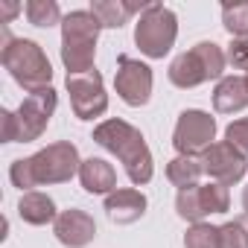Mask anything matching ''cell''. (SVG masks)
I'll return each mask as SVG.
<instances>
[{"label":"cell","instance_id":"2e32d148","mask_svg":"<svg viewBox=\"0 0 248 248\" xmlns=\"http://www.w3.org/2000/svg\"><path fill=\"white\" fill-rule=\"evenodd\" d=\"M146 3H123V0H93L91 12L102 30H120L135 12H143Z\"/></svg>","mask_w":248,"mask_h":248},{"label":"cell","instance_id":"7a4b0ae2","mask_svg":"<svg viewBox=\"0 0 248 248\" xmlns=\"http://www.w3.org/2000/svg\"><path fill=\"white\" fill-rule=\"evenodd\" d=\"M0 62L9 70V76L27 91V93H38L53 88V67L50 59L44 56L38 41L30 38H12L9 30H3V50H0Z\"/></svg>","mask_w":248,"mask_h":248},{"label":"cell","instance_id":"f1b7e54d","mask_svg":"<svg viewBox=\"0 0 248 248\" xmlns=\"http://www.w3.org/2000/svg\"><path fill=\"white\" fill-rule=\"evenodd\" d=\"M0 12H3V24H6V21H12L21 12V6L18 3H6V0H3V3H0Z\"/></svg>","mask_w":248,"mask_h":248},{"label":"cell","instance_id":"ac0fdd59","mask_svg":"<svg viewBox=\"0 0 248 248\" xmlns=\"http://www.w3.org/2000/svg\"><path fill=\"white\" fill-rule=\"evenodd\" d=\"M204 172L202 161L199 158H187V155H178L167 164V178L178 187V190H187V187H196L199 175Z\"/></svg>","mask_w":248,"mask_h":248},{"label":"cell","instance_id":"603a6c76","mask_svg":"<svg viewBox=\"0 0 248 248\" xmlns=\"http://www.w3.org/2000/svg\"><path fill=\"white\" fill-rule=\"evenodd\" d=\"M219 248H248V219H233L219 228Z\"/></svg>","mask_w":248,"mask_h":248},{"label":"cell","instance_id":"9a60e30c","mask_svg":"<svg viewBox=\"0 0 248 248\" xmlns=\"http://www.w3.org/2000/svg\"><path fill=\"white\" fill-rule=\"evenodd\" d=\"M213 108L219 114H236L248 108V85L245 76H222L213 91Z\"/></svg>","mask_w":248,"mask_h":248},{"label":"cell","instance_id":"8992f818","mask_svg":"<svg viewBox=\"0 0 248 248\" xmlns=\"http://www.w3.org/2000/svg\"><path fill=\"white\" fill-rule=\"evenodd\" d=\"M30 167H32V178H35V187L38 184H64L70 181L73 175H79V149L70 143V140H59V143H50L47 149L35 152L30 158Z\"/></svg>","mask_w":248,"mask_h":248},{"label":"cell","instance_id":"5b68a950","mask_svg":"<svg viewBox=\"0 0 248 248\" xmlns=\"http://www.w3.org/2000/svg\"><path fill=\"white\" fill-rule=\"evenodd\" d=\"M178 38V18L164 3H146L135 24V44L146 59H164Z\"/></svg>","mask_w":248,"mask_h":248},{"label":"cell","instance_id":"d4e9b609","mask_svg":"<svg viewBox=\"0 0 248 248\" xmlns=\"http://www.w3.org/2000/svg\"><path fill=\"white\" fill-rule=\"evenodd\" d=\"M225 140H228L236 152H242V155L248 158V117L231 123V126L225 129Z\"/></svg>","mask_w":248,"mask_h":248},{"label":"cell","instance_id":"e0dca14e","mask_svg":"<svg viewBox=\"0 0 248 248\" xmlns=\"http://www.w3.org/2000/svg\"><path fill=\"white\" fill-rule=\"evenodd\" d=\"M18 213L27 225H47V222H56L59 219V210H56V202L44 193H24L21 202H18Z\"/></svg>","mask_w":248,"mask_h":248},{"label":"cell","instance_id":"8fae6325","mask_svg":"<svg viewBox=\"0 0 248 248\" xmlns=\"http://www.w3.org/2000/svg\"><path fill=\"white\" fill-rule=\"evenodd\" d=\"M202 167L204 172L216 181V184H236L245 172H248V161L242 152H236L228 140L222 143H213L204 155H202Z\"/></svg>","mask_w":248,"mask_h":248},{"label":"cell","instance_id":"7c38bea8","mask_svg":"<svg viewBox=\"0 0 248 248\" xmlns=\"http://www.w3.org/2000/svg\"><path fill=\"white\" fill-rule=\"evenodd\" d=\"M53 233L67 248H85L96 236V222H93L91 213H85L79 207H70V210H62L59 219L53 222Z\"/></svg>","mask_w":248,"mask_h":248},{"label":"cell","instance_id":"ba28073f","mask_svg":"<svg viewBox=\"0 0 248 248\" xmlns=\"http://www.w3.org/2000/svg\"><path fill=\"white\" fill-rule=\"evenodd\" d=\"M213 138H216V120L207 111H199V108L181 111L172 132V146L178 155H187V158L204 155L213 146Z\"/></svg>","mask_w":248,"mask_h":248},{"label":"cell","instance_id":"ffe728a7","mask_svg":"<svg viewBox=\"0 0 248 248\" xmlns=\"http://www.w3.org/2000/svg\"><path fill=\"white\" fill-rule=\"evenodd\" d=\"M27 18H30L32 27H41V30L56 27V24L64 21L56 0H30V3H27Z\"/></svg>","mask_w":248,"mask_h":248},{"label":"cell","instance_id":"484cf974","mask_svg":"<svg viewBox=\"0 0 248 248\" xmlns=\"http://www.w3.org/2000/svg\"><path fill=\"white\" fill-rule=\"evenodd\" d=\"M9 178H12V184H15L18 190H27V193H32V187H35V178H32L30 158L12 161V167H9Z\"/></svg>","mask_w":248,"mask_h":248},{"label":"cell","instance_id":"277c9868","mask_svg":"<svg viewBox=\"0 0 248 248\" xmlns=\"http://www.w3.org/2000/svg\"><path fill=\"white\" fill-rule=\"evenodd\" d=\"M225 62H228V56L222 53L219 44L199 41L193 50H187L178 59H172V64H170V82L175 88H184L187 91V88H196L202 82L222 79Z\"/></svg>","mask_w":248,"mask_h":248},{"label":"cell","instance_id":"30bf717a","mask_svg":"<svg viewBox=\"0 0 248 248\" xmlns=\"http://www.w3.org/2000/svg\"><path fill=\"white\" fill-rule=\"evenodd\" d=\"M67 93H70L73 114L79 120H93L108 111V93H105L102 76L96 70L67 76Z\"/></svg>","mask_w":248,"mask_h":248},{"label":"cell","instance_id":"3957f363","mask_svg":"<svg viewBox=\"0 0 248 248\" xmlns=\"http://www.w3.org/2000/svg\"><path fill=\"white\" fill-rule=\"evenodd\" d=\"M99 30L102 27L91 9H76V12L64 15V21H62V62L67 67V76L93 70Z\"/></svg>","mask_w":248,"mask_h":248},{"label":"cell","instance_id":"6da1fadb","mask_svg":"<svg viewBox=\"0 0 248 248\" xmlns=\"http://www.w3.org/2000/svg\"><path fill=\"white\" fill-rule=\"evenodd\" d=\"M93 140L108 149L111 155L120 158L123 170H126L129 181L132 184H149L152 181V172H155V164H152V152L140 135V129H135L132 123L126 120H105L93 129Z\"/></svg>","mask_w":248,"mask_h":248},{"label":"cell","instance_id":"83f0119b","mask_svg":"<svg viewBox=\"0 0 248 248\" xmlns=\"http://www.w3.org/2000/svg\"><path fill=\"white\" fill-rule=\"evenodd\" d=\"M0 123H3V143H15V111H0Z\"/></svg>","mask_w":248,"mask_h":248},{"label":"cell","instance_id":"9c48e42d","mask_svg":"<svg viewBox=\"0 0 248 248\" xmlns=\"http://www.w3.org/2000/svg\"><path fill=\"white\" fill-rule=\"evenodd\" d=\"M114 88H117V96L126 105H132V108L146 105L152 96V67L143 64L140 59L120 56L117 73H114Z\"/></svg>","mask_w":248,"mask_h":248},{"label":"cell","instance_id":"f546056e","mask_svg":"<svg viewBox=\"0 0 248 248\" xmlns=\"http://www.w3.org/2000/svg\"><path fill=\"white\" fill-rule=\"evenodd\" d=\"M242 207H245V213H248V187L242 190Z\"/></svg>","mask_w":248,"mask_h":248},{"label":"cell","instance_id":"7402d4cb","mask_svg":"<svg viewBox=\"0 0 248 248\" xmlns=\"http://www.w3.org/2000/svg\"><path fill=\"white\" fill-rule=\"evenodd\" d=\"M184 248H219V228L210 222H196L184 233Z\"/></svg>","mask_w":248,"mask_h":248},{"label":"cell","instance_id":"d6986e66","mask_svg":"<svg viewBox=\"0 0 248 248\" xmlns=\"http://www.w3.org/2000/svg\"><path fill=\"white\" fill-rule=\"evenodd\" d=\"M175 210H178V216L181 219H187V222H202L204 216H207V207H204V199H202V187L196 184V187H187V190H178V196H175Z\"/></svg>","mask_w":248,"mask_h":248},{"label":"cell","instance_id":"44dd1931","mask_svg":"<svg viewBox=\"0 0 248 248\" xmlns=\"http://www.w3.org/2000/svg\"><path fill=\"white\" fill-rule=\"evenodd\" d=\"M222 24L233 38H248V0L245 3L222 6Z\"/></svg>","mask_w":248,"mask_h":248},{"label":"cell","instance_id":"cb8c5ba5","mask_svg":"<svg viewBox=\"0 0 248 248\" xmlns=\"http://www.w3.org/2000/svg\"><path fill=\"white\" fill-rule=\"evenodd\" d=\"M202 199H204V207L207 213H228L231 207V196H228V187L225 184H202Z\"/></svg>","mask_w":248,"mask_h":248},{"label":"cell","instance_id":"52a82bcc","mask_svg":"<svg viewBox=\"0 0 248 248\" xmlns=\"http://www.w3.org/2000/svg\"><path fill=\"white\" fill-rule=\"evenodd\" d=\"M56 105H59V93L53 88L38 91V93H27L15 111V143L38 140L50 126V117H53Z\"/></svg>","mask_w":248,"mask_h":248},{"label":"cell","instance_id":"5bb4252c","mask_svg":"<svg viewBox=\"0 0 248 248\" xmlns=\"http://www.w3.org/2000/svg\"><path fill=\"white\" fill-rule=\"evenodd\" d=\"M79 181L85 187V193L91 196H111L117 190V172L108 161L102 158H88L79 167Z\"/></svg>","mask_w":248,"mask_h":248},{"label":"cell","instance_id":"4dcf8cb0","mask_svg":"<svg viewBox=\"0 0 248 248\" xmlns=\"http://www.w3.org/2000/svg\"><path fill=\"white\" fill-rule=\"evenodd\" d=\"M245 85H248V73H245Z\"/></svg>","mask_w":248,"mask_h":248},{"label":"cell","instance_id":"4316f807","mask_svg":"<svg viewBox=\"0 0 248 248\" xmlns=\"http://www.w3.org/2000/svg\"><path fill=\"white\" fill-rule=\"evenodd\" d=\"M228 62L236 67V70H245L248 73V38H233L231 47H228Z\"/></svg>","mask_w":248,"mask_h":248},{"label":"cell","instance_id":"4fadbf2b","mask_svg":"<svg viewBox=\"0 0 248 248\" xmlns=\"http://www.w3.org/2000/svg\"><path fill=\"white\" fill-rule=\"evenodd\" d=\"M105 213L114 225H132L146 213V196L132 187L114 190L111 196H105Z\"/></svg>","mask_w":248,"mask_h":248}]
</instances>
